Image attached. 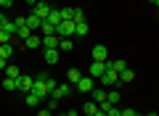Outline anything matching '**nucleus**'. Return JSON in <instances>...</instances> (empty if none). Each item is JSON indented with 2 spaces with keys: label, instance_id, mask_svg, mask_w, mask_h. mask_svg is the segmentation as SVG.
Instances as JSON below:
<instances>
[{
  "label": "nucleus",
  "instance_id": "1",
  "mask_svg": "<svg viewBox=\"0 0 159 116\" xmlns=\"http://www.w3.org/2000/svg\"><path fill=\"white\" fill-rule=\"evenodd\" d=\"M43 79H45V74H37V77H34V84H32V92L37 95L40 100H48V87H45V82H43Z\"/></svg>",
  "mask_w": 159,
  "mask_h": 116
},
{
  "label": "nucleus",
  "instance_id": "2",
  "mask_svg": "<svg viewBox=\"0 0 159 116\" xmlns=\"http://www.w3.org/2000/svg\"><path fill=\"white\" fill-rule=\"evenodd\" d=\"M32 13H34L37 19H43V21H45L48 13H51V6H48V0H37V3L32 6Z\"/></svg>",
  "mask_w": 159,
  "mask_h": 116
},
{
  "label": "nucleus",
  "instance_id": "3",
  "mask_svg": "<svg viewBox=\"0 0 159 116\" xmlns=\"http://www.w3.org/2000/svg\"><path fill=\"white\" fill-rule=\"evenodd\" d=\"M74 87H77V92L88 95V92H90L93 87H96V79H93V77H80V79H77V84H74Z\"/></svg>",
  "mask_w": 159,
  "mask_h": 116
},
{
  "label": "nucleus",
  "instance_id": "4",
  "mask_svg": "<svg viewBox=\"0 0 159 116\" xmlns=\"http://www.w3.org/2000/svg\"><path fill=\"white\" fill-rule=\"evenodd\" d=\"M32 84H34L32 77H24V74H19V77H16V90H19V92H24V95L32 92Z\"/></svg>",
  "mask_w": 159,
  "mask_h": 116
},
{
  "label": "nucleus",
  "instance_id": "5",
  "mask_svg": "<svg viewBox=\"0 0 159 116\" xmlns=\"http://www.w3.org/2000/svg\"><path fill=\"white\" fill-rule=\"evenodd\" d=\"M56 37H74V21L56 24Z\"/></svg>",
  "mask_w": 159,
  "mask_h": 116
},
{
  "label": "nucleus",
  "instance_id": "6",
  "mask_svg": "<svg viewBox=\"0 0 159 116\" xmlns=\"http://www.w3.org/2000/svg\"><path fill=\"white\" fill-rule=\"evenodd\" d=\"M98 82L103 84V90H109V87H114V84H119V77L114 71H103L101 77H98Z\"/></svg>",
  "mask_w": 159,
  "mask_h": 116
},
{
  "label": "nucleus",
  "instance_id": "7",
  "mask_svg": "<svg viewBox=\"0 0 159 116\" xmlns=\"http://www.w3.org/2000/svg\"><path fill=\"white\" fill-rule=\"evenodd\" d=\"M90 58H93V61H106V58H109V48H106V45H93V50H90Z\"/></svg>",
  "mask_w": 159,
  "mask_h": 116
},
{
  "label": "nucleus",
  "instance_id": "8",
  "mask_svg": "<svg viewBox=\"0 0 159 116\" xmlns=\"http://www.w3.org/2000/svg\"><path fill=\"white\" fill-rule=\"evenodd\" d=\"M72 95V84H56V90L51 92V98H56V100H64V98H69Z\"/></svg>",
  "mask_w": 159,
  "mask_h": 116
},
{
  "label": "nucleus",
  "instance_id": "9",
  "mask_svg": "<svg viewBox=\"0 0 159 116\" xmlns=\"http://www.w3.org/2000/svg\"><path fill=\"white\" fill-rule=\"evenodd\" d=\"M72 48H74V42L69 37H58V45H56L58 53H72Z\"/></svg>",
  "mask_w": 159,
  "mask_h": 116
},
{
  "label": "nucleus",
  "instance_id": "10",
  "mask_svg": "<svg viewBox=\"0 0 159 116\" xmlns=\"http://www.w3.org/2000/svg\"><path fill=\"white\" fill-rule=\"evenodd\" d=\"M40 45H43V42H40V37H37V34H34V32L29 34L27 40H24V50H37Z\"/></svg>",
  "mask_w": 159,
  "mask_h": 116
},
{
  "label": "nucleus",
  "instance_id": "11",
  "mask_svg": "<svg viewBox=\"0 0 159 116\" xmlns=\"http://www.w3.org/2000/svg\"><path fill=\"white\" fill-rule=\"evenodd\" d=\"M58 58H61V53H58L56 48H45V61H48V66L58 63Z\"/></svg>",
  "mask_w": 159,
  "mask_h": 116
},
{
  "label": "nucleus",
  "instance_id": "12",
  "mask_svg": "<svg viewBox=\"0 0 159 116\" xmlns=\"http://www.w3.org/2000/svg\"><path fill=\"white\" fill-rule=\"evenodd\" d=\"M40 24H43V19H37L34 13H29V16H27V29H29V32H37Z\"/></svg>",
  "mask_w": 159,
  "mask_h": 116
},
{
  "label": "nucleus",
  "instance_id": "13",
  "mask_svg": "<svg viewBox=\"0 0 159 116\" xmlns=\"http://www.w3.org/2000/svg\"><path fill=\"white\" fill-rule=\"evenodd\" d=\"M90 95H93V103H103V100H106V90L103 87H93Z\"/></svg>",
  "mask_w": 159,
  "mask_h": 116
},
{
  "label": "nucleus",
  "instance_id": "14",
  "mask_svg": "<svg viewBox=\"0 0 159 116\" xmlns=\"http://www.w3.org/2000/svg\"><path fill=\"white\" fill-rule=\"evenodd\" d=\"M103 71H106V69H103V63H101V61H93V63H90V77H93V79H98Z\"/></svg>",
  "mask_w": 159,
  "mask_h": 116
},
{
  "label": "nucleus",
  "instance_id": "15",
  "mask_svg": "<svg viewBox=\"0 0 159 116\" xmlns=\"http://www.w3.org/2000/svg\"><path fill=\"white\" fill-rule=\"evenodd\" d=\"M45 21H48V24H53V27H56V24H61V11H58V8H51V13H48Z\"/></svg>",
  "mask_w": 159,
  "mask_h": 116
},
{
  "label": "nucleus",
  "instance_id": "16",
  "mask_svg": "<svg viewBox=\"0 0 159 116\" xmlns=\"http://www.w3.org/2000/svg\"><path fill=\"white\" fill-rule=\"evenodd\" d=\"M82 114H85V116H96V114H98V103H93V100H88V103L82 105Z\"/></svg>",
  "mask_w": 159,
  "mask_h": 116
},
{
  "label": "nucleus",
  "instance_id": "17",
  "mask_svg": "<svg viewBox=\"0 0 159 116\" xmlns=\"http://www.w3.org/2000/svg\"><path fill=\"white\" fill-rule=\"evenodd\" d=\"M117 77H119V82H127V84H130L133 79H135V71H133V69H125V71H119Z\"/></svg>",
  "mask_w": 159,
  "mask_h": 116
},
{
  "label": "nucleus",
  "instance_id": "18",
  "mask_svg": "<svg viewBox=\"0 0 159 116\" xmlns=\"http://www.w3.org/2000/svg\"><path fill=\"white\" fill-rule=\"evenodd\" d=\"M40 42H43V48H56L58 37H56V34H48V37H40Z\"/></svg>",
  "mask_w": 159,
  "mask_h": 116
},
{
  "label": "nucleus",
  "instance_id": "19",
  "mask_svg": "<svg viewBox=\"0 0 159 116\" xmlns=\"http://www.w3.org/2000/svg\"><path fill=\"white\" fill-rule=\"evenodd\" d=\"M106 103H111V105H117V103H119V92H117L114 87H109V90H106Z\"/></svg>",
  "mask_w": 159,
  "mask_h": 116
},
{
  "label": "nucleus",
  "instance_id": "20",
  "mask_svg": "<svg viewBox=\"0 0 159 116\" xmlns=\"http://www.w3.org/2000/svg\"><path fill=\"white\" fill-rule=\"evenodd\" d=\"M13 55V45L6 42V45H0V58H11Z\"/></svg>",
  "mask_w": 159,
  "mask_h": 116
},
{
  "label": "nucleus",
  "instance_id": "21",
  "mask_svg": "<svg viewBox=\"0 0 159 116\" xmlns=\"http://www.w3.org/2000/svg\"><path fill=\"white\" fill-rule=\"evenodd\" d=\"M0 84H3V90H6V92H16V79H8V77H6Z\"/></svg>",
  "mask_w": 159,
  "mask_h": 116
},
{
  "label": "nucleus",
  "instance_id": "22",
  "mask_svg": "<svg viewBox=\"0 0 159 116\" xmlns=\"http://www.w3.org/2000/svg\"><path fill=\"white\" fill-rule=\"evenodd\" d=\"M82 77V74H80V69H69L66 71V79H69V84H77V79Z\"/></svg>",
  "mask_w": 159,
  "mask_h": 116
},
{
  "label": "nucleus",
  "instance_id": "23",
  "mask_svg": "<svg viewBox=\"0 0 159 116\" xmlns=\"http://www.w3.org/2000/svg\"><path fill=\"white\" fill-rule=\"evenodd\" d=\"M74 34H80V37L88 34V24L85 21H74Z\"/></svg>",
  "mask_w": 159,
  "mask_h": 116
},
{
  "label": "nucleus",
  "instance_id": "24",
  "mask_svg": "<svg viewBox=\"0 0 159 116\" xmlns=\"http://www.w3.org/2000/svg\"><path fill=\"white\" fill-rule=\"evenodd\" d=\"M24 100H27V105H29V108H34V105L40 103V98H37L34 92H27V95H24Z\"/></svg>",
  "mask_w": 159,
  "mask_h": 116
},
{
  "label": "nucleus",
  "instance_id": "25",
  "mask_svg": "<svg viewBox=\"0 0 159 116\" xmlns=\"http://www.w3.org/2000/svg\"><path fill=\"white\" fill-rule=\"evenodd\" d=\"M3 71H6V77H8V79H16L19 74H21V71H19L16 66H6V69H3Z\"/></svg>",
  "mask_w": 159,
  "mask_h": 116
},
{
  "label": "nucleus",
  "instance_id": "26",
  "mask_svg": "<svg viewBox=\"0 0 159 116\" xmlns=\"http://www.w3.org/2000/svg\"><path fill=\"white\" fill-rule=\"evenodd\" d=\"M29 34H32V32H29V29H27V27H19V29H16V32H13V37H21V40H27V37H29Z\"/></svg>",
  "mask_w": 159,
  "mask_h": 116
},
{
  "label": "nucleus",
  "instance_id": "27",
  "mask_svg": "<svg viewBox=\"0 0 159 116\" xmlns=\"http://www.w3.org/2000/svg\"><path fill=\"white\" fill-rule=\"evenodd\" d=\"M72 21H85V11H82V8H74V13H72Z\"/></svg>",
  "mask_w": 159,
  "mask_h": 116
},
{
  "label": "nucleus",
  "instance_id": "28",
  "mask_svg": "<svg viewBox=\"0 0 159 116\" xmlns=\"http://www.w3.org/2000/svg\"><path fill=\"white\" fill-rule=\"evenodd\" d=\"M13 27H27V16H16V19H13Z\"/></svg>",
  "mask_w": 159,
  "mask_h": 116
},
{
  "label": "nucleus",
  "instance_id": "29",
  "mask_svg": "<svg viewBox=\"0 0 159 116\" xmlns=\"http://www.w3.org/2000/svg\"><path fill=\"white\" fill-rule=\"evenodd\" d=\"M103 114H106V116H119V108H117V105H109Z\"/></svg>",
  "mask_w": 159,
  "mask_h": 116
},
{
  "label": "nucleus",
  "instance_id": "30",
  "mask_svg": "<svg viewBox=\"0 0 159 116\" xmlns=\"http://www.w3.org/2000/svg\"><path fill=\"white\" fill-rule=\"evenodd\" d=\"M56 105H58L56 98H48V111H56Z\"/></svg>",
  "mask_w": 159,
  "mask_h": 116
},
{
  "label": "nucleus",
  "instance_id": "31",
  "mask_svg": "<svg viewBox=\"0 0 159 116\" xmlns=\"http://www.w3.org/2000/svg\"><path fill=\"white\" fill-rule=\"evenodd\" d=\"M119 116H141V114H135L133 108H125V111H119Z\"/></svg>",
  "mask_w": 159,
  "mask_h": 116
},
{
  "label": "nucleus",
  "instance_id": "32",
  "mask_svg": "<svg viewBox=\"0 0 159 116\" xmlns=\"http://www.w3.org/2000/svg\"><path fill=\"white\" fill-rule=\"evenodd\" d=\"M11 6H13V0H0V8H3V11H8Z\"/></svg>",
  "mask_w": 159,
  "mask_h": 116
},
{
  "label": "nucleus",
  "instance_id": "33",
  "mask_svg": "<svg viewBox=\"0 0 159 116\" xmlns=\"http://www.w3.org/2000/svg\"><path fill=\"white\" fill-rule=\"evenodd\" d=\"M37 116H53V111H48V108H43V111H37Z\"/></svg>",
  "mask_w": 159,
  "mask_h": 116
},
{
  "label": "nucleus",
  "instance_id": "34",
  "mask_svg": "<svg viewBox=\"0 0 159 116\" xmlns=\"http://www.w3.org/2000/svg\"><path fill=\"white\" fill-rule=\"evenodd\" d=\"M6 66H8V63H6V58H0V71H3Z\"/></svg>",
  "mask_w": 159,
  "mask_h": 116
},
{
  "label": "nucleus",
  "instance_id": "35",
  "mask_svg": "<svg viewBox=\"0 0 159 116\" xmlns=\"http://www.w3.org/2000/svg\"><path fill=\"white\" fill-rule=\"evenodd\" d=\"M34 3H37V0H27V6H29V8H32V6H34Z\"/></svg>",
  "mask_w": 159,
  "mask_h": 116
},
{
  "label": "nucleus",
  "instance_id": "36",
  "mask_svg": "<svg viewBox=\"0 0 159 116\" xmlns=\"http://www.w3.org/2000/svg\"><path fill=\"white\" fill-rule=\"evenodd\" d=\"M146 3H151V6H159V0H146Z\"/></svg>",
  "mask_w": 159,
  "mask_h": 116
},
{
  "label": "nucleus",
  "instance_id": "37",
  "mask_svg": "<svg viewBox=\"0 0 159 116\" xmlns=\"http://www.w3.org/2000/svg\"><path fill=\"white\" fill-rule=\"evenodd\" d=\"M66 116H80V114H77V111H69V114H66Z\"/></svg>",
  "mask_w": 159,
  "mask_h": 116
},
{
  "label": "nucleus",
  "instance_id": "38",
  "mask_svg": "<svg viewBox=\"0 0 159 116\" xmlns=\"http://www.w3.org/2000/svg\"><path fill=\"white\" fill-rule=\"evenodd\" d=\"M96 116H106V114H103V111H98V114H96Z\"/></svg>",
  "mask_w": 159,
  "mask_h": 116
},
{
  "label": "nucleus",
  "instance_id": "39",
  "mask_svg": "<svg viewBox=\"0 0 159 116\" xmlns=\"http://www.w3.org/2000/svg\"><path fill=\"white\" fill-rule=\"evenodd\" d=\"M146 116H157V111H151V114H146Z\"/></svg>",
  "mask_w": 159,
  "mask_h": 116
},
{
  "label": "nucleus",
  "instance_id": "40",
  "mask_svg": "<svg viewBox=\"0 0 159 116\" xmlns=\"http://www.w3.org/2000/svg\"><path fill=\"white\" fill-rule=\"evenodd\" d=\"M56 116H66V114H56Z\"/></svg>",
  "mask_w": 159,
  "mask_h": 116
}]
</instances>
